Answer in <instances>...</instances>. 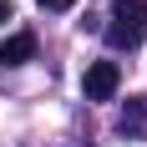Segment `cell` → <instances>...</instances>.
I'll use <instances>...</instances> for the list:
<instances>
[{
  "label": "cell",
  "instance_id": "obj_3",
  "mask_svg": "<svg viewBox=\"0 0 147 147\" xmlns=\"http://www.w3.org/2000/svg\"><path fill=\"white\" fill-rule=\"evenodd\" d=\"M30 56H36V36L30 30H15V36L0 41V66H26Z\"/></svg>",
  "mask_w": 147,
  "mask_h": 147
},
{
  "label": "cell",
  "instance_id": "obj_4",
  "mask_svg": "<svg viewBox=\"0 0 147 147\" xmlns=\"http://www.w3.org/2000/svg\"><path fill=\"white\" fill-rule=\"evenodd\" d=\"M36 5H41V10H71L76 0H36Z\"/></svg>",
  "mask_w": 147,
  "mask_h": 147
},
{
  "label": "cell",
  "instance_id": "obj_1",
  "mask_svg": "<svg viewBox=\"0 0 147 147\" xmlns=\"http://www.w3.org/2000/svg\"><path fill=\"white\" fill-rule=\"evenodd\" d=\"M142 36H147V0H117V5H112V26H107V41L117 46V51H122V46L132 51Z\"/></svg>",
  "mask_w": 147,
  "mask_h": 147
},
{
  "label": "cell",
  "instance_id": "obj_2",
  "mask_svg": "<svg viewBox=\"0 0 147 147\" xmlns=\"http://www.w3.org/2000/svg\"><path fill=\"white\" fill-rule=\"evenodd\" d=\"M122 86V71H117V61H91L86 76H81V91H86V102H112Z\"/></svg>",
  "mask_w": 147,
  "mask_h": 147
},
{
  "label": "cell",
  "instance_id": "obj_5",
  "mask_svg": "<svg viewBox=\"0 0 147 147\" xmlns=\"http://www.w3.org/2000/svg\"><path fill=\"white\" fill-rule=\"evenodd\" d=\"M5 20H10V0H0V26H5Z\"/></svg>",
  "mask_w": 147,
  "mask_h": 147
}]
</instances>
